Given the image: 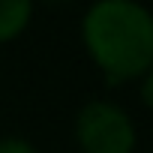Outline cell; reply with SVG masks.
I'll use <instances>...</instances> for the list:
<instances>
[{
    "label": "cell",
    "mask_w": 153,
    "mask_h": 153,
    "mask_svg": "<svg viewBox=\"0 0 153 153\" xmlns=\"http://www.w3.org/2000/svg\"><path fill=\"white\" fill-rule=\"evenodd\" d=\"M48 6H66V3H72V0H45Z\"/></svg>",
    "instance_id": "cell-5"
},
{
    "label": "cell",
    "mask_w": 153,
    "mask_h": 153,
    "mask_svg": "<svg viewBox=\"0 0 153 153\" xmlns=\"http://www.w3.org/2000/svg\"><path fill=\"white\" fill-rule=\"evenodd\" d=\"M75 138L81 153H132L135 150V126L132 117L105 99H90L75 120Z\"/></svg>",
    "instance_id": "cell-2"
},
{
    "label": "cell",
    "mask_w": 153,
    "mask_h": 153,
    "mask_svg": "<svg viewBox=\"0 0 153 153\" xmlns=\"http://www.w3.org/2000/svg\"><path fill=\"white\" fill-rule=\"evenodd\" d=\"M33 18V0H0V42L18 39Z\"/></svg>",
    "instance_id": "cell-3"
},
{
    "label": "cell",
    "mask_w": 153,
    "mask_h": 153,
    "mask_svg": "<svg viewBox=\"0 0 153 153\" xmlns=\"http://www.w3.org/2000/svg\"><path fill=\"white\" fill-rule=\"evenodd\" d=\"M0 153H36V147L24 138H0Z\"/></svg>",
    "instance_id": "cell-4"
},
{
    "label": "cell",
    "mask_w": 153,
    "mask_h": 153,
    "mask_svg": "<svg viewBox=\"0 0 153 153\" xmlns=\"http://www.w3.org/2000/svg\"><path fill=\"white\" fill-rule=\"evenodd\" d=\"M81 36L111 84L144 78L153 66V18L138 0H96L84 12Z\"/></svg>",
    "instance_id": "cell-1"
}]
</instances>
